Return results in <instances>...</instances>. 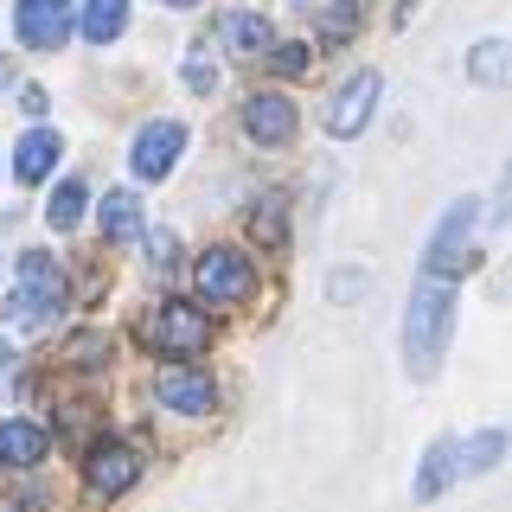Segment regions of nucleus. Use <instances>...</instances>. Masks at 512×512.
<instances>
[{
  "label": "nucleus",
  "mask_w": 512,
  "mask_h": 512,
  "mask_svg": "<svg viewBox=\"0 0 512 512\" xmlns=\"http://www.w3.org/2000/svg\"><path fill=\"white\" fill-rule=\"evenodd\" d=\"M448 333H455V282L423 276L416 295H410V314H404V365H410V378H436V365L448 352Z\"/></svg>",
  "instance_id": "obj_1"
},
{
  "label": "nucleus",
  "mask_w": 512,
  "mask_h": 512,
  "mask_svg": "<svg viewBox=\"0 0 512 512\" xmlns=\"http://www.w3.org/2000/svg\"><path fill=\"white\" fill-rule=\"evenodd\" d=\"M58 308H64V269L45 250H26L7 295V320L13 327H45V320H58Z\"/></svg>",
  "instance_id": "obj_2"
},
{
  "label": "nucleus",
  "mask_w": 512,
  "mask_h": 512,
  "mask_svg": "<svg viewBox=\"0 0 512 512\" xmlns=\"http://www.w3.org/2000/svg\"><path fill=\"white\" fill-rule=\"evenodd\" d=\"M148 346L167 352V359H192V352L212 346V320H205L192 301H160L148 320Z\"/></svg>",
  "instance_id": "obj_3"
},
{
  "label": "nucleus",
  "mask_w": 512,
  "mask_h": 512,
  "mask_svg": "<svg viewBox=\"0 0 512 512\" xmlns=\"http://www.w3.org/2000/svg\"><path fill=\"white\" fill-rule=\"evenodd\" d=\"M192 288H199L212 308H231V301H244L256 288V269H250L244 250H205L199 269H192Z\"/></svg>",
  "instance_id": "obj_4"
},
{
  "label": "nucleus",
  "mask_w": 512,
  "mask_h": 512,
  "mask_svg": "<svg viewBox=\"0 0 512 512\" xmlns=\"http://www.w3.org/2000/svg\"><path fill=\"white\" fill-rule=\"evenodd\" d=\"M474 218H480V199H455L436 224V237H429V256L423 269L429 276H455L461 263H468V237H474Z\"/></svg>",
  "instance_id": "obj_5"
},
{
  "label": "nucleus",
  "mask_w": 512,
  "mask_h": 512,
  "mask_svg": "<svg viewBox=\"0 0 512 512\" xmlns=\"http://www.w3.org/2000/svg\"><path fill=\"white\" fill-rule=\"evenodd\" d=\"M378 71H352L340 90H333V103H327V135H359L365 122H372V109H378Z\"/></svg>",
  "instance_id": "obj_6"
},
{
  "label": "nucleus",
  "mask_w": 512,
  "mask_h": 512,
  "mask_svg": "<svg viewBox=\"0 0 512 512\" xmlns=\"http://www.w3.org/2000/svg\"><path fill=\"white\" fill-rule=\"evenodd\" d=\"M135 474H141V455L128 442H96L90 461H84V487L96 493V500H116V493H128V487H135Z\"/></svg>",
  "instance_id": "obj_7"
},
{
  "label": "nucleus",
  "mask_w": 512,
  "mask_h": 512,
  "mask_svg": "<svg viewBox=\"0 0 512 512\" xmlns=\"http://www.w3.org/2000/svg\"><path fill=\"white\" fill-rule=\"evenodd\" d=\"M186 148V122H148L135 135V154H128V167H135V180H167L173 160Z\"/></svg>",
  "instance_id": "obj_8"
},
{
  "label": "nucleus",
  "mask_w": 512,
  "mask_h": 512,
  "mask_svg": "<svg viewBox=\"0 0 512 512\" xmlns=\"http://www.w3.org/2000/svg\"><path fill=\"white\" fill-rule=\"evenodd\" d=\"M13 26H20V39L32 45V52H58L77 20H71V0H20Z\"/></svg>",
  "instance_id": "obj_9"
},
{
  "label": "nucleus",
  "mask_w": 512,
  "mask_h": 512,
  "mask_svg": "<svg viewBox=\"0 0 512 512\" xmlns=\"http://www.w3.org/2000/svg\"><path fill=\"white\" fill-rule=\"evenodd\" d=\"M244 135L263 141V148H282V141H295V103H288L282 90H256L244 103Z\"/></svg>",
  "instance_id": "obj_10"
},
{
  "label": "nucleus",
  "mask_w": 512,
  "mask_h": 512,
  "mask_svg": "<svg viewBox=\"0 0 512 512\" xmlns=\"http://www.w3.org/2000/svg\"><path fill=\"white\" fill-rule=\"evenodd\" d=\"M154 397L167 410H180V416H205L218 404V384L205 378V372H192V365H167V372L154 378Z\"/></svg>",
  "instance_id": "obj_11"
},
{
  "label": "nucleus",
  "mask_w": 512,
  "mask_h": 512,
  "mask_svg": "<svg viewBox=\"0 0 512 512\" xmlns=\"http://www.w3.org/2000/svg\"><path fill=\"white\" fill-rule=\"evenodd\" d=\"M52 436H45L39 423H26V416H13V423H0V468H39Z\"/></svg>",
  "instance_id": "obj_12"
},
{
  "label": "nucleus",
  "mask_w": 512,
  "mask_h": 512,
  "mask_svg": "<svg viewBox=\"0 0 512 512\" xmlns=\"http://www.w3.org/2000/svg\"><path fill=\"white\" fill-rule=\"evenodd\" d=\"M218 39H224V52H237V58L269 52V20H263V13H250V7H231L218 20Z\"/></svg>",
  "instance_id": "obj_13"
},
{
  "label": "nucleus",
  "mask_w": 512,
  "mask_h": 512,
  "mask_svg": "<svg viewBox=\"0 0 512 512\" xmlns=\"http://www.w3.org/2000/svg\"><path fill=\"white\" fill-rule=\"evenodd\" d=\"M58 154H64V148H58V135H52V128H32L20 148H13V173H20L26 186H39L45 173L58 167Z\"/></svg>",
  "instance_id": "obj_14"
},
{
  "label": "nucleus",
  "mask_w": 512,
  "mask_h": 512,
  "mask_svg": "<svg viewBox=\"0 0 512 512\" xmlns=\"http://www.w3.org/2000/svg\"><path fill=\"white\" fill-rule=\"evenodd\" d=\"M461 474V442H429V455H423V474H416V500H442V487Z\"/></svg>",
  "instance_id": "obj_15"
},
{
  "label": "nucleus",
  "mask_w": 512,
  "mask_h": 512,
  "mask_svg": "<svg viewBox=\"0 0 512 512\" xmlns=\"http://www.w3.org/2000/svg\"><path fill=\"white\" fill-rule=\"evenodd\" d=\"M468 77L474 84H512V39H480L468 52Z\"/></svg>",
  "instance_id": "obj_16"
},
{
  "label": "nucleus",
  "mask_w": 512,
  "mask_h": 512,
  "mask_svg": "<svg viewBox=\"0 0 512 512\" xmlns=\"http://www.w3.org/2000/svg\"><path fill=\"white\" fill-rule=\"evenodd\" d=\"M96 218H103L109 244H135V237H141V199H135V192H109Z\"/></svg>",
  "instance_id": "obj_17"
},
{
  "label": "nucleus",
  "mask_w": 512,
  "mask_h": 512,
  "mask_svg": "<svg viewBox=\"0 0 512 512\" xmlns=\"http://www.w3.org/2000/svg\"><path fill=\"white\" fill-rule=\"evenodd\" d=\"M122 26H128V0H84V20H77V32H84L90 45L122 39Z\"/></svg>",
  "instance_id": "obj_18"
},
{
  "label": "nucleus",
  "mask_w": 512,
  "mask_h": 512,
  "mask_svg": "<svg viewBox=\"0 0 512 512\" xmlns=\"http://www.w3.org/2000/svg\"><path fill=\"white\" fill-rule=\"evenodd\" d=\"M506 461V429H480L474 442H461V474H487Z\"/></svg>",
  "instance_id": "obj_19"
},
{
  "label": "nucleus",
  "mask_w": 512,
  "mask_h": 512,
  "mask_svg": "<svg viewBox=\"0 0 512 512\" xmlns=\"http://www.w3.org/2000/svg\"><path fill=\"white\" fill-rule=\"evenodd\" d=\"M77 218H84V180H64L52 192V205H45V224H52V231H71Z\"/></svg>",
  "instance_id": "obj_20"
},
{
  "label": "nucleus",
  "mask_w": 512,
  "mask_h": 512,
  "mask_svg": "<svg viewBox=\"0 0 512 512\" xmlns=\"http://www.w3.org/2000/svg\"><path fill=\"white\" fill-rule=\"evenodd\" d=\"M352 32H359V0H333L327 20H320V39H327V45H346Z\"/></svg>",
  "instance_id": "obj_21"
},
{
  "label": "nucleus",
  "mask_w": 512,
  "mask_h": 512,
  "mask_svg": "<svg viewBox=\"0 0 512 512\" xmlns=\"http://www.w3.org/2000/svg\"><path fill=\"white\" fill-rule=\"evenodd\" d=\"M250 237H256V244H269V250H276L282 237H288V224H282V199H263V205L250 212Z\"/></svg>",
  "instance_id": "obj_22"
},
{
  "label": "nucleus",
  "mask_w": 512,
  "mask_h": 512,
  "mask_svg": "<svg viewBox=\"0 0 512 512\" xmlns=\"http://www.w3.org/2000/svg\"><path fill=\"white\" fill-rule=\"evenodd\" d=\"M308 64H314V52H308V45H276V52H269V71H282V77H301V71H308Z\"/></svg>",
  "instance_id": "obj_23"
},
{
  "label": "nucleus",
  "mask_w": 512,
  "mask_h": 512,
  "mask_svg": "<svg viewBox=\"0 0 512 512\" xmlns=\"http://www.w3.org/2000/svg\"><path fill=\"white\" fill-rule=\"evenodd\" d=\"M212 84H218L212 58H205V52H192V58H186V90H199V96H205V90H212Z\"/></svg>",
  "instance_id": "obj_24"
},
{
  "label": "nucleus",
  "mask_w": 512,
  "mask_h": 512,
  "mask_svg": "<svg viewBox=\"0 0 512 512\" xmlns=\"http://www.w3.org/2000/svg\"><path fill=\"white\" fill-rule=\"evenodd\" d=\"M493 224H512V160H506V180L493 192Z\"/></svg>",
  "instance_id": "obj_25"
},
{
  "label": "nucleus",
  "mask_w": 512,
  "mask_h": 512,
  "mask_svg": "<svg viewBox=\"0 0 512 512\" xmlns=\"http://www.w3.org/2000/svg\"><path fill=\"white\" fill-rule=\"evenodd\" d=\"M148 256H154V269H167V263H173V237L154 231V237H148Z\"/></svg>",
  "instance_id": "obj_26"
},
{
  "label": "nucleus",
  "mask_w": 512,
  "mask_h": 512,
  "mask_svg": "<svg viewBox=\"0 0 512 512\" xmlns=\"http://www.w3.org/2000/svg\"><path fill=\"white\" fill-rule=\"evenodd\" d=\"M7 77H13V64H7V58H0V84H7Z\"/></svg>",
  "instance_id": "obj_27"
},
{
  "label": "nucleus",
  "mask_w": 512,
  "mask_h": 512,
  "mask_svg": "<svg viewBox=\"0 0 512 512\" xmlns=\"http://www.w3.org/2000/svg\"><path fill=\"white\" fill-rule=\"evenodd\" d=\"M167 7H199V0H167Z\"/></svg>",
  "instance_id": "obj_28"
}]
</instances>
